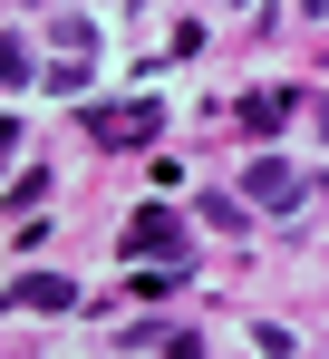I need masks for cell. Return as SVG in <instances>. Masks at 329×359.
<instances>
[{
  "instance_id": "obj_1",
  "label": "cell",
  "mask_w": 329,
  "mask_h": 359,
  "mask_svg": "<svg viewBox=\"0 0 329 359\" xmlns=\"http://www.w3.org/2000/svg\"><path fill=\"white\" fill-rule=\"evenodd\" d=\"M155 126H164L155 97H136V107H88V136H97V146H146Z\"/></svg>"
},
{
  "instance_id": "obj_4",
  "label": "cell",
  "mask_w": 329,
  "mask_h": 359,
  "mask_svg": "<svg viewBox=\"0 0 329 359\" xmlns=\"http://www.w3.org/2000/svg\"><path fill=\"white\" fill-rule=\"evenodd\" d=\"M290 194H300V175L281 156H252V204H290Z\"/></svg>"
},
{
  "instance_id": "obj_5",
  "label": "cell",
  "mask_w": 329,
  "mask_h": 359,
  "mask_svg": "<svg viewBox=\"0 0 329 359\" xmlns=\"http://www.w3.org/2000/svg\"><path fill=\"white\" fill-rule=\"evenodd\" d=\"M290 107H300V97H290V88H262V97H252V107H242V126H252V136H272V126L290 117Z\"/></svg>"
},
{
  "instance_id": "obj_2",
  "label": "cell",
  "mask_w": 329,
  "mask_h": 359,
  "mask_svg": "<svg viewBox=\"0 0 329 359\" xmlns=\"http://www.w3.org/2000/svg\"><path fill=\"white\" fill-rule=\"evenodd\" d=\"M116 252H136V262H164V252H174V262H184V224H174L164 204H146V214L126 224V243H116Z\"/></svg>"
},
{
  "instance_id": "obj_6",
  "label": "cell",
  "mask_w": 329,
  "mask_h": 359,
  "mask_svg": "<svg viewBox=\"0 0 329 359\" xmlns=\"http://www.w3.org/2000/svg\"><path fill=\"white\" fill-rule=\"evenodd\" d=\"M310 20H329V0H310Z\"/></svg>"
},
{
  "instance_id": "obj_3",
  "label": "cell",
  "mask_w": 329,
  "mask_h": 359,
  "mask_svg": "<svg viewBox=\"0 0 329 359\" xmlns=\"http://www.w3.org/2000/svg\"><path fill=\"white\" fill-rule=\"evenodd\" d=\"M10 301H20V311H78V282H58V272H29Z\"/></svg>"
}]
</instances>
